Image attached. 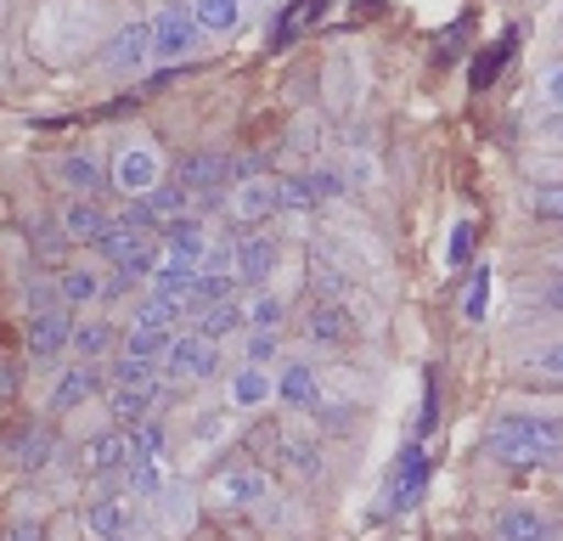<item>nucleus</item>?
<instances>
[{
  "instance_id": "obj_6",
  "label": "nucleus",
  "mask_w": 563,
  "mask_h": 541,
  "mask_svg": "<svg viewBox=\"0 0 563 541\" xmlns=\"http://www.w3.org/2000/svg\"><path fill=\"white\" fill-rule=\"evenodd\" d=\"M339 192H344V180L333 169H305V175L276 180V203L282 209H321L327 198H339Z\"/></svg>"
},
{
  "instance_id": "obj_12",
  "label": "nucleus",
  "mask_w": 563,
  "mask_h": 541,
  "mask_svg": "<svg viewBox=\"0 0 563 541\" xmlns=\"http://www.w3.org/2000/svg\"><path fill=\"white\" fill-rule=\"evenodd\" d=\"M305 333H310L316 344H350V339H355V316H350L339 299H321V305L310 310Z\"/></svg>"
},
{
  "instance_id": "obj_17",
  "label": "nucleus",
  "mask_w": 563,
  "mask_h": 541,
  "mask_svg": "<svg viewBox=\"0 0 563 541\" xmlns=\"http://www.w3.org/2000/svg\"><path fill=\"white\" fill-rule=\"evenodd\" d=\"M57 175H63V187H74L79 198H85V192L97 198V192L108 187V180H102V164L90 158V153H63V158H57Z\"/></svg>"
},
{
  "instance_id": "obj_30",
  "label": "nucleus",
  "mask_w": 563,
  "mask_h": 541,
  "mask_svg": "<svg viewBox=\"0 0 563 541\" xmlns=\"http://www.w3.org/2000/svg\"><path fill=\"white\" fill-rule=\"evenodd\" d=\"M68 305H90V299H102L108 283L97 277V270H63V288H57Z\"/></svg>"
},
{
  "instance_id": "obj_15",
  "label": "nucleus",
  "mask_w": 563,
  "mask_h": 541,
  "mask_svg": "<svg viewBox=\"0 0 563 541\" xmlns=\"http://www.w3.org/2000/svg\"><path fill=\"white\" fill-rule=\"evenodd\" d=\"M496 536L501 541H552V519L536 508H507V514H496Z\"/></svg>"
},
{
  "instance_id": "obj_24",
  "label": "nucleus",
  "mask_w": 563,
  "mask_h": 541,
  "mask_svg": "<svg viewBox=\"0 0 563 541\" xmlns=\"http://www.w3.org/2000/svg\"><path fill=\"white\" fill-rule=\"evenodd\" d=\"M141 209H147L153 225H175L186 214V187H180V180H175V187H153L147 198H141Z\"/></svg>"
},
{
  "instance_id": "obj_49",
  "label": "nucleus",
  "mask_w": 563,
  "mask_h": 541,
  "mask_svg": "<svg viewBox=\"0 0 563 541\" xmlns=\"http://www.w3.org/2000/svg\"><path fill=\"white\" fill-rule=\"evenodd\" d=\"M12 541H40V525H18V530H12Z\"/></svg>"
},
{
  "instance_id": "obj_22",
  "label": "nucleus",
  "mask_w": 563,
  "mask_h": 541,
  "mask_svg": "<svg viewBox=\"0 0 563 541\" xmlns=\"http://www.w3.org/2000/svg\"><path fill=\"white\" fill-rule=\"evenodd\" d=\"M108 412H113L119 423H147V412H153V389H141V384H113Z\"/></svg>"
},
{
  "instance_id": "obj_48",
  "label": "nucleus",
  "mask_w": 563,
  "mask_h": 541,
  "mask_svg": "<svg viewBox=\"0 0 563 541\" xmlns=\"http://www.w3.org/2000/svg\"><path fill=\"white\" fill-rule=\"evenodd\" d=\"M541 305H547V310H558V316H563V277H558V283H547V288H541Z\"/></svg>"
},
{
  "instance_id": "obj_7",
  "label": "nucleus",
  "mask_w": 563,
  "mask_h": 541,
  "mask_svg": "<svg viewBox=\"0 0 563 541\" xmlns=\"http://www.w3.org/2000/svg\"><path fill=\"white\" fill-rule=\"evenodd\" d=\"M158 175H164V164H158L153 147H124V153L113 158V187L130 192V198H147V192L158 187Z\"/></svg>"
},
{
  "instance_id": "obj_37",
  "label": "nucleus",
  "mask_w": 563,
  "mask_h": 541,
  "mask_svg": "<svg viewBox=\"0 0 563 541\" xmlns=\"http://www.w3.org/2000/svg\"><path fill=\"white\" fill-rule=\"evenodd\" d=\"M485 299H490V270H485V265H474V283H467V299H462L467 322H479V316H485Z\"/></svg>"
},
{
  "instance_id": "obj_44",
  "label": "nucleus",
  "mask_w": 563,
  "mask_h": 541,
  "mask_svg": "<svg viewBox=\"0 0 563 541\" xmlns=\"http://www.w3.org/2000/svg\"><path fill=\"white\" fill-rule=\"evenodd\" d=\"M276 322H282V299L276 294H260L249 305V328H276Z\"/></svg>"
},
{
  "instance_id": "obj_23",
  "label": "nucleus",
  "mask_w": 563,
  "mask_h": 541,
  "mask_svg": "<svg viewBox=\"0 0 563 541\" xmlns=\"http://www.w3.org/2000/svg\"><path fill=\"white\" fill-rule=\"evenodd\" d=\"M271 209H282V203H276V180H260V175L238 180V220H260V214H271Z\"/></svg>"
},
{
  "instance_id": "obj_28",
  "label": "nucleus",
  "mask_w": 563,
  "mask_h": 541,
  "mask_svg": "<svg viewBox=\"0 0 563 541\" xmlns=\"http://www.w3.org/2000/svg\"><path fill=\"white\" fill-rule=\"evenodd\" d=\"M243 322H249V310H238L231 299H214V305H203V328H198V333H209V339H231Z\"/></svg>"
},
{
  "instance_id": "obj_36",
  "label": "nucleus",
  "mask_w": 563,
  "mask_h": 541,
  "mask_svg": "<svg viewBox=\"0 0 563 541\" xmlns=\"http://www.w3.org/2000/svg\"><path fill=\"white\" fill-rule=\"evenodd\" d=\"M310 283H316L321 299H339V294L350 288V283H344V270H339L333 260H316V265H310Z\"/></svg>"
},
{
  "instance_id": "obj_43",
  "label": "nucleus",
  "mask_w": 563,
  "mask_h": 541,
  "mask_svg": "<svg viewBox=\"0 0 563 541\" xmlns=\"http://www.w3.org/2000/svg\"><path fill=\"white\" fill-rule=\"evenodd\" d=\"M530 367H536L541 378H558V384H563V339H558V344H541V350L530 355Z\"/></svg>"
},
{
  "instance_id": "obj_8",
  "label": "nucleus",
  "mask_w": 563,
  "mask_h": 541,
  "mask_svg": "<svg viewBox=\"0 0 563 541\" xmlns=\"http://www.w3.org/2000/svg\"><path fill=\"white\" fill-rule=\"evenodd\" d=\"M175 180H180L186 192H214V187H225V180H231V164L220 153H180L175 158Z\"/></svg>"
},
{
  "instance_id": "obj_20",
  "label": "nucleus",
  "mask_w": 563,
  "mask_h": 541,
  "mask_svg": "<svg viewBox=\"0 0 563 541\" xmlns=\"http://www.w3.org/2000/svg\"><path fill=\"white\" fill-rule=\"evenodd\" d=\"M90 389H97V373L90 367H63L57 389H52V412H74L79 400H90Z\"/></svg>"
},
{
  "instance_id": "obj_34",
  "label": "nucleus",
  "mask_w": 563,
  "mask_h": 541,
  "mask_svg": "<svg viewBox=\"0 0 563 541\" xmlns=\"http://www.w3.org/2000/svg\"><path fill=\"white\" fill-rule=\"evenodd\" d=\"M231 395H238V406H260V400H271V378L249 361V367L238 373V384H231Z\"/></svg>"
},
{
  "instance_id": "obj_31",
  "label": "nucleus",
  "mask_w": 563,
  "mask_h": 541,
  "mask_svg": "<svg viewBox=\"0 0 563 541\" xmlns=\"http://www.w3.org/2000/svg\"><path fill=\"white\" fill-rule=\"evenodd\" d=\"M85 525H90V536H97V541L102 536H119L124 530V508L113 503V496H97V503L85 508Z\"/></svg>"
},
{
  "instance_id": "obj_29",
  "label": "nucleus",
  "mask_w": 563,
  "mask_h": 541,
  "mask_svg": "<svg viewBox=\"0 0 563 541\" xmlns=\"http://www.w3.org/2000/svg\"><path fill=\"white\" fill-rule=\"evenodd\" d=\"M108 350H113V328L108 322H79L74 328V355L79 361H102Z\"/></svg>"
},
{
  "instance_id": "obj_45",
  "label": "nucleus",
  "mask_w": 563,
  "mask_h": 541,
  "mask_svg": "<svg viewBox=\"0 0 563 541\" xmlns=\"http://www.w3.org/2000/svg\"><path fill=\"white\" fill-rule=\"evenodd\" d=\"M541 97H547L552 113H563V63H552V68L541 74Z\"/></svg>"
},
{
  "instance_id": "obj_11",
  "label": "nucleus",
  "mask_w": 563,
  "mask_h": 541,
  "mask_svg": "<svg viewBox=\"0 0 563 541\" xmlns=\"http://www.w3.org/2000/svg\"><path fill=\"white\" fill-rule=\"evenodd\" d=\"M147 63H153V23H130V29H119L113 52H108V68L135 74V68H147Z\"/></svg>"
},
{
  "instance_id": "obj_14",
  "label": "nucleus",
  "mask_w": 563,
  "mask_h": 541,
  "mask_svg": "<svg viewBox=\"0 0 563 541\" xmlns=\"http://www.w3.org/2000/svg\"><path fill=\"white\" fill-rule=\"evenodd\" d=\"M260 496H265V474L260 468H231V474L214 479V503L220 508H254Z\"/></svg>"
},
{
  "instance_id": "obj_25",
  "label": "nucleus",
  "mask_w": 563,
  "mask_h": 541,
  "mask_svg": "<svg viewBox=\"0 0 563 541\" xmlns=\"http://www.w3.org/2000/svg\"><path fill=\"white\" fill-rule=\"evenodd\" d=\"M7 451H12L18 463L40 468V463H52V434H45V429L34 423V429H23V434H7Z\"/></svg>"
},
{
  "instance_id": "obj_19",
  "label": "nucleus",
  "mask_w": 563,
  "mask_h": 541,
  "mask_svg": "<svg viewBox=\"0 0 563 541\" xmlns=\"http://www.w3.org/2000/svg\"><path fill=\"white\" fill-rule=\"evenodd\" d=\"M512 45H519V29H507L496 45H490V52H479V63H474V74H467V85H474V90H490L496 79H501V68L512 63Z\"/></svg>"
},
{
  "instance_id": "obj_26",
  "label": "nucleus",
  "mask_w": 563,
  "mask_h": 541,
  "mask_svg": "<svg viewBox=\"0 0 563 541\" xmlns=\"http://www.w3.org/2000/svg\"><path fill=\"white\" fill-rule=\"evenodd\" d=\"M282 463L299 468L305 479L321 474V440H310V434H282Z\"/></svg>"
},
{
  "instance_id": "obj_9",
  "label": "nucleus",
  "mask_w": 563,
  "mask_h": 541,
  "mask_svg": "<svg viewBox=\"0 0 563 541\" xmlns=\"http://www.w3.org/2000/svg\"><path fill=\"white\" fill-rule=\"evenodd\" d=\"M63 232H68L74 243H90V249H97V243L113 232V214H108L97 198H74L68 214H63Z\"/></svg>"
},
{
  "instance_id": "obj_13",
  "label": "nucleus",
  "mask_w": 563,
  "mask_h": 541,
  "mask_svg": "<svg viewBox=\"0 0 563 541\" xmlns=\"http://www.w3.org/2000/svg\"><path fill=\"white\" fill-rule=\"evenodd\" d=\"M276 238L271 232H249L243 243H238V277L243 283H265L271 277V270H276Z\"/></svg>"
},
{
  "instance_id": "obj_50",
  "label": "nucleus",
  "mask_w": 563,
  "mask_h": 541,
  "mask_svg": "<svg viewBox=\"0 0 563 541\" xmlns=\"http://www.w3.org/2000/svg\"><path fill=\"white\" fill-rule=\"evenodd\" d=\"M102 541H130V536H124V530H119V536H102Z\"/></svg>"
},
{
  "instance_id": "obj_10",
  "label": "nucleus",
  "mask_w": 563,
  "mask_h": 541,
  "mask_svg": "<svg viewBox=\"0 0 563 541\" xmlns=\"http://www.w3.org/2000/svg\"><path fill=\"white\" fill-rule=\"evenodd\" d=\"M321 12H327V0H288V7L276 12V23H271V52H288L305 29L321 23Z\"/></svg>"
},
{
  "instance_id": "obj_38",
  "label": "nucleus",
  "mask_w": 563,
  "mask_h": 541,
  "mask_svg": "<svg viewBox=\"0 0 563 541\" xmlns=\"http://www.w3.org/2000/svg\"><path fill=\"white\" fill-rule=\"evenodd\" d=\"M158 496H164V508H169V525H180V530L192 525V490H186V485H164Z\"/></svg>"
},
{
  "instance_id": "obj_47",
  "label": "nucleus",
  "mask_w": 563,
  "mask_h": 541,
  "mask_svg": "<svg viewBox=\"0 0 563 541\" xmlns=\"http://www.w3.org/2000/svg\"><path fill=\"white\" fill-rule=\"evenodd\" d=\"M18 378H23V373H18V361L0 355V400H12V395H18Z\"/></svg>"
},
{
  "instance_id": "obj_40",
  "label": "nucleus",
  "mask_w": 563,
  "mask_h": 541,
  "mask_svg": "<svg viewBox=\"0 0 563 541\" xmlns=\"http://www.w3.org/2000/svg\"><path fill=\"white\" fill-rule=\"evenodd\" d=\"M29 238H34V249H40V254H52V260L63 254V243H74L68 232H57L52 220H34V225H29Z\"/></svg>"
},
{
  "instance_id": "obj_2",
  "label": "nucleus",
  "mask_w": 563,
  "mask_h": 541,
  "mask_svg": "<svg viewBox=\"0 0 563 541\" xmlns=\"http://www.w3.org/2000/svg\"><path fill=\"white\" fill-rule=\"evenodd\" d=\"M74 316H68V305H45V310H34L29 316V361L40 373H57L63 367V355L74 350Z\"/></svg>"
},
{
  "instance_id": "obj_33",
  "label": "nucleus",
  "mask_w": 563,
  "mask_h": 541,
  "mask_svg": "<svg viewBox=\"0 0 563 541\" xmlns=\"http://www.w3.org/2000/svg\"><path fill=\"white\" fill-rule=\"evenodd\" d=\"M169 339H175V333H164V328H130L124 350L141 355V361H158V355H169Z\"/></svg>"
},
{
  "instance_id": "obj_27",
  "label": "nucleus",
  "mask_w": 563,
  "mask_h": 541,
  "mask_svg": "<svg viewBox=\"0 0 563 541\" xmlns=\"http://www.w3.org/2000/svg\"><path fill=\"white\" fill-rule=\"evenodd\" d=\"M203 225L198 220H175V225H164V254H186V260H203Z\"/></svg>"
},
{
  "instance_id": "obj_16",
  "label": "nucleus",
  "mask_w": 563,
  "mask_h": 541,
  "mask_svg": "<svg viewBox=\"0 0 563 541\" xmlns=\"http://www.w3.org/2000/svg\"><path fill=\"white\" fill-rule=\"evenodd\" d=\"M316 389H321V378H316L310 361H294V367L282 373V384H276L282 406H294V412H310V406H316Z\"/></svg>"
},
{
  "instance_id": "obj_46",
  "label": "nucleus",
  "mask_w": 563,
  "mask_h": 541,
  "mask_svg": "<svg viewBox=\"0 0 563 541\" xmlns=\"http://www.w3.org/2000/svg\"><path fill=\"white\" fill-rule=\"evenodd\" d=\"M271 355H276V328H254V339H249V361H254V367H265Z\"/></svg>"
},
{
  "instance_id": "obj_35",
  "label": "nucleus",
  "mask_w": 563,
  "mask_h": 541,
  "mask_svg": "<svg viewBox=\"0 0 563 541\" xmlns=\"http://www.w3.org/2000/svg\"><path fill=\"white\" fill-rule=\"evenodd\" d=\"M175 316H180V299H164V294H158V299H147V305L135 310V322H130V328H164V333H169Z\"/></svg>"
},
{
  "instance_id": "obj_5",
  "label": "nucleus",
  "mask_w": 563,
  "mask_h": 541,
  "mask_svg": "<svg viewBox=\"0 0 563 541\" xmlns=\"http://www.w3.org/2000/svg\"><path fill=\"white\" fill-rule=\"evenodd\" d=\"M198 12L192 7H175V0H169V7L153 18V57L158 63H180L186 52H192V45H198Z\"/></svg>"
},
{
  "instance_id": "obj_3",
  "label": "nucleus",
  "mask_w": 563,
  "mask_h": 541,
  "mask_svg": "<svg viewBox=\"0 0 563 541\" xmlns=\"http://www.w3.org/2000/svg\"><path fill=\"white\" fill-rule=\"evenodd\" d=\"M422 485H429V451H422L417 440L395 457V468H389V485H384V508L378 514H406L417 496H422Z\"/></svg>"
},
{
  "instance_id": "obj_18",
  "label": "nucleus",
  "mask_w": 563,
  "mask_h": 541,
  "mask_svg": "<svg viewBox=\"0 0 563 541\" xmlns=\"http://www.w3.org/2000/svg\"><path fill=\"white\" fill-rule=\"evenodd\" d=\"M85 468H90V474L130 468V434H97V440L85 445Z\"/></svg>"
},
{
  "instance_id": "obj_1",
  "label": "nucleus",
  "mask_w": 563,
  "mask_h": 541,
  "mask_svg": "<svg viewBox=\"0 0 563 541\" xmlns=\"http://www.w3.org/2000/svg\"><path fill=\"white\" fill-rule=\"evenodd\" d=\"M490 451L512 468H541V463L563 457V423L536 418V412H507V418H496Z\"/></svg>"
},
{
  "instance_id": "obj_39",
  "label": "nucleus",
  "mask_w": 563,
  "mask_h": 541,
  "mask_svg": "<svg viewBox=\"0 0 563 541\" xmlns=\"http://www.w3.org/2000/svg\"><path fill=\"white\" fill-rule=\"evenodd\" d=\"M310 412H316V423H327L333 434L355 429V406H350V400H333V406H310Z\"/></svg>"
},
{
  "instance_id": "obj_21",
  "label": "nucleus",
  "mask_w": 563,
  "mask_h": 541,
  "mask_svg": "<svg viewBox=\"0 0 563 541\" xmlns=\"http://www.w3.org/2000/svg\"><path fill=\"white\" fill-rule=\"evenodd\" d=\"M192 12H198V29L203 34H238L243 0H192Z\"/></svg>"
},
{
  "instance_id": "obj_4",
  "label": "nucleus",
  "mask_w": 563,
  "mask_h": 541,
  "mask_svg": "<svg viewBox=\"0 0 563 541\" xmlns=\"http://www.w3.org/2000/svg\"><path fill=\"white\" fill-rule=\"evenodd\" d=\"M169 378L175 384H203V378H214L220 373V350H214V339L209 333H180V339H169Z\"/></svg>"
},
{
  "instance_id": "obj_41",
  "label": "nucleus",
  "mask_w": 563,
  "mask_h": 541,
  "mask_svg": "<svg viewBox=\"0 0 563 541\" xmlns=\"http://www.w3.org/2000/svg\"><path fill=\"white\" fill-rule=\"evenodd\" d=\"M467 254H474V220H456V232H451V249H445L451 270H462V265H467Z\"/></svg>"
},
{
  "instance_id": "obj_32",
  "label": "nucleus",
  "mask_w": 563,
  "mask_h": 541,
  "mask_svg": "<svg viewBox=\"0 0 563 541\" xmlns=\"http://www.w3.org/2000/svg\"><path fill=\"white\" fill-rule=\"evenodd\" d=\"M113 384H141V389H153L158 384V361H141V355H119L113 361Z\"/></svg>"
},
{
  "instance_id": "obj_42",
  "label": "nucleus",
  "mask_w": 563,
  "mask_h": 541,
  "mask_svg": "<svg viewBox=\"0 0 563 541\" xmlns=\"http://www.w3.org/2000/svg\"><path fill=\"white\" fill-rule=\"evenodd\" d=\"M530 209H536L541 220H558V225H563V180H558V187H536Z\"/></svg>"
}]
</instances>
